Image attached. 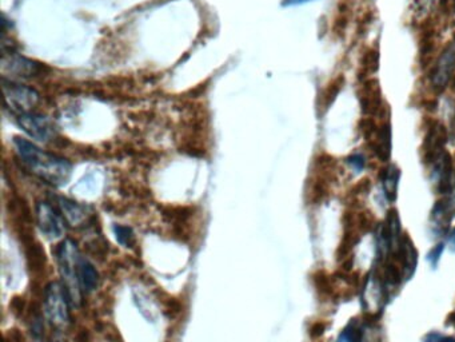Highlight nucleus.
I'll return each mask as SVG.
<instances>
[{
	"label": "nucleus",
	"instance_id": "1",
	"mask_svg": "<svg viewBox=\"0 0 455 342\" xmlns=\"http://www.w3.org/2000/svg\"><path fill=\"white\" fill-rule=\"evenodd\" d=\"M14 147L20 162L40 180L54 186H63L70 180L73 166L67 160L46 153L18 137L14 139Z\"/></svg>",
	"mask_w": 455,
	"mask_h": 342
},
{
	"label": "nucleus",
	"instance_id": "2",
	"mask_svg": "<svg viewBox=\"0 0 455 342\" xmlns=\"http://www.w3.org/2000/svg\"><path fill=\"white\" fill-rule=\"evenodd\" d=\"M80 255L78 252L76 245L73 241L67 239L60 243L57 249V262H59V271L63 278V287L66 288L70 305L71 307H79L80 304V293L82 289L79 285V277H78V266H79Z\"/></svg>",
	"mask_w": 455,
	"mask_h": 342
},
{
	"label": "nucleus",
	"instance_id": "3",
	"mask_svg": "<svg viewBox=\"0 0 455 342\" xmlns=\"http://www.w3.org/2000/svg\"><path fill=\"white\" fill-rule=\"evenodd\" d=\"M1 85H3L4 103L17 115L31 112L37 108L40 101V95L34 89L14 83L11 80H7L6 78H3Z\"/></svg>",
	"mask_w": 455,
	"mask_h": 342
},
{
	"label": "nucleus",
	"instance_id": "4",
	"mask_svg": "<svg viewBox=\"0 0 455 342\" xmlns=\"http://www.w3.org/2000/svg\"><path fill=\"white\" fill-rule=\"evenodd\" d=\"M70 300L66 288L57 282H51L44 293V310L55 326H66L70 321Z\"/></svg>",
	"mask_w": 455,
	"mask_h": 342
},
{
	"label": "nucleus",
	"instance_id": "5",
	"mask_svg": "<svg viewBox=\"0 0 455 342\" xmlns=\"http://www.w3.org/2000/svg\"><path fill=\"white\" fill-rule=\"evenodd\" d=\"M18 125L27 135L37 139L39 142H48L55 134V126L53 121L37 112H24L17 115Z\"/></svg>",
	"mask_w": 455,
	"mask_h": 342
},
{
	"label": "nucleus",
	"instance_id": "6",
	"mask_svg": "<svg viewBox=\"0 0 455 342\" xmlns=\"http://www.w3.org/2000/svg\"><path fill=\"white\" fill-rule=\"evenodd\" d=\"M37 221L40 230L50 239H59L66 233L64 216L48 202L37 205Z\"/></svg>",
	"mask_w": 455,
	"mask_h": 342
},
{
	"label": "nucleus",
	"instance_id": "7",
	"mask_svg": "<svg viewBox=\"0 0 455 342\" xmlns=\"http://www.w3.org/2000/svg\"><path fill=\"white\" fill-rule=\"evenodd\" d=\"M455 71V40L452 42L439 55L436 62V66L431 72V83L433 86L442 90L445 89L453 78Z\"/></svg>",
	"mask_w": 455,
	"mask_h": 342
},
{
	"label": "nucleus",
	"instance_id": "8",
	"mask_svg": "<svg viewBox=\"0 0 455 342\" xmlns=\"http://www.w3.org/2000/svg\"><path fill=\"white\" fill-rule=\"evenodd\" d=\"M394 259H397L401 264L404 281H410L413 278V275L416 274L417 266H418V250L409 234H406V233L403 234L401 248L397 253V255L394 257Z\"/></svg>",
	"mask_w": 455,
	"mask_h": 342
},
{
	"label": "nucleus",
	"instance_id": "9",
	"mask_svg": "<svg viewBox=\"0 0 455 342\" xmlns=\"http://www.w3.org/2000/svg\"><path fill=\"white\" fill-rule=\"evenodd\" d=\"M39 67L37 63L17 54H3L1 58V72L3 76L11 75L18 78H28L37 74Z\"/></svg>",
	"mask_w": 455,
	"mask_h": 342
},
{
	"label": "nucleus",
	"instance_id": "10",
	"mask_svg": "<svg viewBox=\"0 0 455 342\" xmlns=\"http://www.w3.org/2000/svg\"><path fill=\"white\" fill-rule=\"evenodd\" d=\"M400 178H401V170L395 164H390L386 169H383L381 174L383 194L390 203L395 202L398 197Z\"/></svg>",
	"mask_w": 455,
	"mask_h": 342
},
{
	"label": "nucleus",
	"instance_id": "11",
	"mask_svg": "<svg viewBox=\"0 0 455 342\" xmlns=\"http://www.w3.org/2000/svg\"><path fill=\"white\" fill-rule=\"evenodd\" d=\"M78 277H79V285L84 293H91L99 285V274L95 269V266L86 258L79 259L78 266Z\"/></svg>",
	"mask_w": 455,
	"mask_h": 342
},
{
	"label": "nucleus",
	"instance_id": "12",
	"mask_svg": "<svg viewBox=\"0 0 455 342\" xmlns=\"http://www.w3.org/2000/svg\"><path fill=\"white\" fill-rule=\"evenodd\" d=\"M373 151L381 158L383 162H387L391 155V127L389 123L378 128L375 141L371 144Z\"/></svg>",
	"mask_w": 455,
	"mask_h": 342
},
{
	"label": "nucleus",
	"instance_id": "13",
	"mask_svg": "<svg viewBox=\"0 0 455 342\" xmlns=\"http://www.w3.org/2000/svg\"><path fill=\"white\" fill-rule=\"evenodd\" d=\"M57 207L62 216L71 225H79L86 218L84 207H82L71 199L57 198Z\"/></svg>",
	"mask_w": 455,
	"mask_h": 342
},
{
	"label": "nucleus",
	"instance_id": "14",
	"mask_svg": "<svg viewBox=\"0 0 455 342\" xmlns=\"http://www.w3.org/2000/svg\"><path fill=\"white\" fill-rule=\"evenodd\" d=\"M364 325L358 320L353 318L339 333L337 342H362Z\"/></svg>",
	"mask_w": 455,
	"mask_h": 342
},
{
	"label": "nucleus",
	"instance_id": "15",
	"mask_svg": "<svg viewBox=\"0 0 455 342\" xmlns=\"http://www.w3.org/2000/svg\"><path fill=\"white\" fill-rule=\"evenodd\" d=\"M314 285H315V288L318 289L319 293H322L328 297L334 293V289L331 285V280L325 271H316L314 274Z\"/></svg>",
	"mask_w": 455,
	"mask_h": 342
},
{
	"label": "nucleus",
	"instance_id": "16",
	"mask_svg": "<svg viewBox=\"0 0 455 342\" xmlns=\"http://www.w3.org/2000/svg\"><path fill=\"white\" fill-rule=\"evenodd\" d=\"M346 163L354 173H362L366 167V158L364 154L355 153L347 157Z\"/></svg>",
	"mask_w": 455,
	"mask_h": 342
},
{
	"label": "nucleus",
	"instance_id": "17",
	"mask_svg": "<svg viewBox=\"0 0 455 342\" xmlns=\"http://www.w3.org/2000/svg\"><path fill=\"white\" fill-rule=\"evenodd\" d=\"M115 230V234H116V239L125 245V246H130L134 241V234H132V230L127 228V226H121V225H115L114 228Z\"/></svg>",
	"mask_w": 455,
	"mask_h": 342
},
{
	"label": "nucleus",
	"instance_id": "18",
	"mask_svg": "<svg viewBox=\"0 0 455 342\" xmlns=\"http://www.w3.org/2000/svg\"><path fill=\"white\" fill-rule=\"evenodd\" d=\"M445 248H446V243L445 242H438L437 245L427 254V261L430 262V265H431L433 269H437L438 264L440 261V257H442V254L445 252Z\"/></svg>",
	"mask_w": 455,
	"mask_h": 342
},
{
	"label": "nucleus",
	"instance_id": "19",
	"mask_svg": "<svg viewBox=\"0 0 455 342\" xmlns=\"http://www.w3.org/2000/svg\"><path fill=\"white\" fill-rule=\"evenodd\" d=\"M445 203H446V207H447V210H449V213H450V216L454 218L455 216V178H454V183H453V186H452V190L449 191V194H447V196H446V198H445Z\"/></svg>",
	"mask_w": 455,
	"mask_h": 342
},
{
	"label": "nucleus",
	"instance_id": "20",
	"mask_svg": "<svg viewBox=\"0 0 455 342\" xmlns=\"http://www.w3.org/2000/svg\"><path fill=\"white\" fill-rule=\"evenodd\" d=\"M325 332H326V324L325 323H315L310 327V337L312 340L319 339L321 336H323Z\"/></svg>",
	"mask_w": 455,
	"mask_h": 342
},
{
	"label": "nucleus",
	"instance_id": "21",
	"mask_svg": "<svg viewBox=\"0 0 455 342\" xmlns=\"http://www.w3.org/2000/svg\"><path fill=\"white\" fill-rule=\"evenodd\" d=\"M442 334L438 332H430L429 334H426V337L423 339V342H440L442 341Z\"/></svg>",
	"mask_w": 455,
	"mask_h": 342
},
{
	"label": "nucleus",
	"instance_id": "22",
	"mask_svg": "<svg viewBox=\"0 0 455 342\" xmlns=\"http://www.w3.org/2000/svg\"><path fill=\"white\" fill-rule=\"evenodd\" d=\"M310 1H314V0H283L282 4L285 7H292V6H301V4H306V3H310Z\"/></svg>",
	"mask_w": 455,
	"mask_h": 342
},
{
	"label": "nucleus",
	"instance_id": "23",
	"mask_svg": "<svg viewBox=\"0 0 455 342\" xmlns=\"http://www.w3.org/2000/svg\"><path fill=\"white\" fill-rule=\"evenodd\" d=\"M447 243H449V248L452 252L455 253V228L452 229V232L449 233V239H447Z\"/></svg>",
	"mask_w": 455,
	"mask_h": 342
},
{
	"label": "nucleus",
	"instance_id": "24",
	"mask_svg": "<svg viewBox=\"0 0 455 342\" xmlns=\"http://www.w3.org/2000/svg\"><path fill=\"white\" fill-rule=\"evenodd\" d=\"M440 342H455V337H452V336H443V337H442V341Z\"/></svg>",
	"mask_w": 455,
	"mask_h": 342
}]
</instances>
